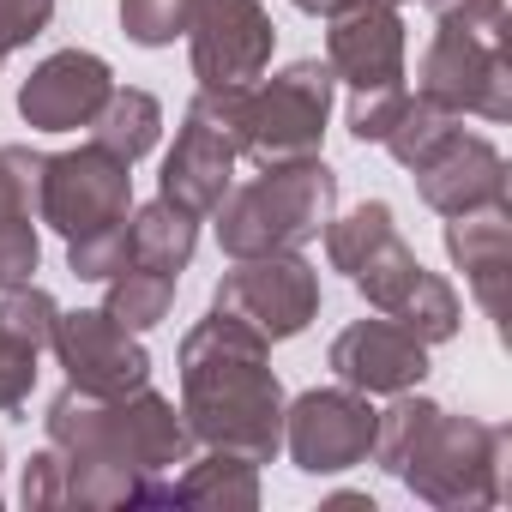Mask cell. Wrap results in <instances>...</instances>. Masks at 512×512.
Here are the masks:
<instances>
[{
    "instance_id": "cell-30",
    "label": "cell",
    "mask_w": 512,
    "mask_h": 512,
    "mask_svg": "<svg viewBox=\"0 0 512 512\" xmlns=\"http://www.w3.org/2000/svg\"><path fill=\"white\" fill-rule=\"evenodd\" d=\"M55 19V0H0V55L37 43Z\"/></svg>"
},
{
    "instance_id": "cell-23",
    "label": "cell",
    "mask_w": 512,
    "mask_h": 512,
    "mask_svg": "<svg viewBox=\"0 0 512 512\" xmlns=\"http://www.w3.org/2000/svg\"><path fill=\"white\" fill-rule=\"evenodd\" d=\"M175 272H157V266H121L115 278H109V296H103V314L115 320V326H127V332H151V326H163L169 320V308H175Z\"/></svg>"
},
{
    "instance_id": "cell-26",
    "label": "cell",
    "mask_w": 512,
    "mask_h": 512,
    "mask_svg": "<svg viewBox=\"0 0 512 512\" xmlns=\"http://www.w3.org/2000/svg\"><path fill=\"white\" fill-rule=\"evenodd\" d=\"M55 320H61V308H55V296H49V290H37V284L0 290V326H7L13 338H25L31 350H49Z\"/></svg>"
},
{
    "instance_id": "cell-36",
    "label": "cell",
    "mask_w": 512,
    "mask_h": 512,
    "mask_svg": "<svg viewBox=\"0 0 512 512\" xmlns=\"http://www.w3.org/2000/svg\"><path fill=\"white\" fill-rule=\"evenodd\" d=\"M0 61H7V55H0Z\"/></svg>"
},
{
    "instance_id": "cell-10",
    "label": "cell",
    "mask_w": 512,
    "mask_h": 512,
    "mask_svg": "<svg viewBox=\"0 0 512 512\" xmlns=\"http://www.w3.org/2000/svg\"><path fill=\"white\" fill-rule=\"evenodd\" d=\"M374 404L356 386H314L284 404V452L302 476H338L374 452Z\"/></svg>"
},
{
    "instance_id": "cell-18",
    "label": "cell",
    "mask_w": 512,
    "mask_h": 512,
    "mask_svg": "<svg viewBox=\"0 0 512 512\" xmlns=\"http://www.w3.org/2000/svg\"><path fill=\"white\" fill-rule=\"evenodd\" d=\"M446 253L464 272V290L476 296V308L506 326V284H512V205H488V211H464L446 217Z\"/></svg>"
},
{
    "instance_id": "cell-4",
    "label": "cell",
    "mask_w": 512,
    "mask_h": 512,
    "mask_svg": "<svg viewBox=\"0 0 512 512\" xmlns=\"http://www.w3.org/2000/svg\"><path fill=\"white\" fill-rule=\"evenodd\" d=\"M326 260H332V272H344L356 284V296L374 314L398 320L410 338H422V344L458 338V320H464L458 290L440 272H428L416 253L404 247L386 199H362L344 217L332 211V223H326Z\"/></svg>"
},
{
    "instance_id": "cell-16",
    "label": "cell",
    "mask_w": 512,
    "mask_h": 512,
    "mask_svg": "<svg viewBox=\"0 0 512 512\" xmlns=\"http://www.w3.org/2000/svg\"><path fill=\"white\" fill-rule=\"evenodd\" d=\"M326 368L338 374V386H356L368 398H392V392H416L428 380V344L380 314V320L344 326L326 350Z\"/></svg>"
},
{
    "instance_id": "cell-29",
    "label": "cell",
    "mask_w": 512,
    "mask_h": 512,
    "mask_svg": "<svg viewBox=\"0 0 512 512\" xmlns=\"http://www.w3.org/2000/svg\"><path fill=\"white\" fill-rule=\"evenodd\" d=\"M404 97H410L404 85H392V91H356V97H350V133H356L362 145H380V139L392 133Z\"/></svg>"
},
{
    "instance_id": "cell-22",
    "label": "cell",
    "mask_w": 512,
    "mask_h": 512,
    "mask_svg": "<svg viewBox=\"0 0 512 512\" xmlns=\"http://www.w3.org/2000/svg\"><path fill=\"white\" fill-rule=\"evenodd\" d=\"M458 133H464V115H452V109H440L434 97L410 91V97H404V109H398V121H392V133H386L380 145H386L410 175H416V169H422V163H434Z\"/></svg>"
},
{
    "instance_id": "cell-17",
    "label": "cell",
    "mask_w": 512,
    "mask_h": 512,
    "mask_svg": "<svg viewBox=\"0 0 512 512\" xmlns=\"http://www.w3.org/2000/svg\"><path fill=\"white\" fill-rule=\"evenodd\" d=\"M416 193L422 205H434L440 217H464V211H488V205H512V175L494 139L482 133H458L434 163L416 169Z\"/></svg>"
},
{
    "instance_id": "cell-6",
    "label": "cell",
    "mask_w": 512,
    "mask_h": 512,
    "mask_svg": "<svg viewBox=\"0 0 512 512\" xmlns=\"http://www.w3.org/2000/svg\"><path fill=\"white\" fill-rule=\"evenodd\" d=\"M338 79L326 61H290L272 79H253L247 91H223V121L235 133V151L260 169L320 157L326 121H332Z\"/></svg>"
},
{
    "instance_id": "cell-7",
    "label": "cell",
    "mask_w": 512,
    "mask_h": 512,
    "mask_svg": "<svg viewBox=\"0 0 512 512\" xmlns=\"http://www.w3.org/2000/svg\"><path fill=\"white\" fill-rule=\"evenodd\" d=\"M133 211V163L115 157L109 145L85 139L73 151L43 157L37 175V217L61 235V241H85L97 229L127 223Z\"/></svg>"
},
{
    "instance_id": "cell-20",
    "label": "cell",
    "mask_w": 512,
    "mask_h": 512,
    "mask_svg": "<svg viewBox=\"0 0 512 512\" xmlns=\"http://www.w3.org/2000/svg\"><path fill=\"white\" fill-rule=\"evenodd\" d=\"M127 241H133V266H157V272H187L193 247H199V217H187L181 205H169L163 193L139 211H127Z\"/></svg>"
},
{
    "instance_id": "cell-15",
    "label": "cell",
    "mask_w": 512,
    "mask_h": 512,
    "mask_svg": "<svg viewBox=\"0 0 512 512\" xmlns=\"http://www.w3.org/2000/svg\"><path fill=\"white\" fill-rule=\"evenodd\" d=\"M109 91H115V73H109L103 55L61 49V55L37 61L31 79L19 85V115L37 133H79V127L97 121V109L109 103Z\"/></svg>"
},
{
    "instance_id": "cell-9",
    "label": "cell",
    "mask_w": 512,
    "mask_h": 512,
    "mask_svg": "<svg viewBox=\"0 0 512 512\" xmlns=\"http://www.w3.org/2000/svg\"><path fill=\"white\" fill-rule=\"evenodd\" d=\"M211 308L235 314L266 344H284V338H302L314 326V314H320V272L302 260V253H253V260H235L217 278Z\"/></svg>"
},
{
    "instance_id": "cell-2",
    "label": "cell",
    "mask_w": 512,
    "mask_h": 512,
    "mask_svg": "<svg viewBox=\"0 0 512 512\" xmlns=\"http://www.w3.org/2000/svg\"><path fill=\"white\" fill-rule=\"evenodd\" d=\"M181 416L199 446L272 464L284 452V380L272 368V344L211 308L181 338Z\"/></svg>"
},
{
    "instance_id": "cell-24",
    "label": "cell",
    "mask_w": 512,
    "mask_h": 512,
    "mask_svg": "<svg viewBox=\"0 0 512 512\" xmlns=\"http://www.w3.org/2000/svg\"><path fill=\"white\" fill-rule=\"evenodd\" d=\"M199 0H121V31L139 49H169L175 37H187Z\"/></svg>"
},
{
    "instance_id": "cell-21",
    "label": "cell",
    "mask_w": 512,
    "mask_h": 512,
    "mask_svg": "<svg viewBox=\"0 0 512 512\" xmlns=\"http://www.w3.org/2000/svg\"><path fill=\"white\" fill-rule=\"evenodd\" d=\"M91 139H97V145H109L115 157L139 163V157H151V151H157V139H163V103H157L151 91L115 85V91H109V103H103V109H97V121H91Z\"/></svg>"
},
{
    "instance_id": "cell-32",
    "label": "cell",
    "mask_w": 512,
    "mask_h": 512,
    "mask_svg": "<svg viewBox=\"0 0 512 512\" xmlns=\"http://www.w3.org/2000/svg\"><path fill=\"white\" fill-rule=\"evenodd\" d=\"M428 13L458 31H512L506 0H428Z\"/></svg>"
},
{
    "instance_id": "cell-8",
    "label": "cell",
    "mask_w": 512,
    "mask_h": 512,
    "mask_svg": "<svg viewBox=\"0 0 512 512\" xmlns=\"http://www.w3.org/2000/svg\"><path fill=\"white\" fill-rule=\"evenodd\" d=\"M416 91L452 115L512 121V31H458L440 25L422 49Z\"/></svg>"
},
{
    "instance_id": "cell-28",
    "label": "cell",
    "mask_w": 512,
    "mask_h": 512,
    "mask_svg": "<svg viewBox=\"0 0 512 512\" xmlns=\"http://www.w3.org/2000/svg\"><path fill=\"white\" fill-rule=\"evenodd\" d=\"M37 362H43V350H31L25 338H13L7 326H0V410H19L31 398Z\"/></svg>"
},
{
    "instance_id": "cell-25",
    "label": "cell",
    "mask_w": 512,
    "mask_h": 512,
    "mask_svg": "<svg viewBox=\"0 0 512 512\" xmlns=\"http://www.w3.org/2000/svg\"><path fill=\"white\" fill-rule=\"evenodd\" d=\"M37 175H43V151L0 145V223L37 217Z\"/></svg>"
},
{
    "instance_id": "cell-13",
    "label": "cell",
    "mask_w": 512,
    "mask_h": 512,
    "mask_svg": "<svg viewBox=\"0 0 512 512\" xmlns=\"http://www.w3.org/2000/svg\"><path fill=\"white\" fill-rule=\"evenodd\" d=\"M49 350L67 368V386L91 392V398H127L139 386H151V356L139 344V332L115 326L103 308H79L55 320Z\"/></svg>"
},
{
    "instance_id": "cell-34",
    "label": "cell",
    "mask_w": 512,
    "mask_h": 512,
    "mask_svg": "<svg viewBox=\"0 0 512 512\" xmlns=\"http://www.w3.org/2000/svg\"><path fill=\"white\" fill-rule=\"evenodd\" d=\"M0 470H7V452H0ZM0 500H7V488H0Z\"/></svg>"
},
{
    "instance_id": "cell-33",
    "label": "cell",
    "mask_w": 512,
    "mask_h": 512,
    "mask_svg": "<svg viewBox=\"0 0 512 512\" xmlns=\"http://www.w3.org/2000/svg\"><path fill=\"white\" fill-rule=\"evenodd\" d=\"M290 7H296V13H314V19H332V13L350 7V0H290Z\"/></svg>"
},
{
    "instance_id": "cell-11",
    "label": "cell",
    "mask_w": 512,
    "mask_h": 512,
    "mask_svg": "<svg viewBox=\"0 0 512 512\" xmlns=\"http://www.w3.org/2000/svg\"><path fill=\"white\" fill-rule=\"evenodd\" d=\"M187 49H193L199 91H247L272 67L278 25L260 0H199L187 25Z\"/></svg>"
},
{
    "instance_id": "cell-5",
    "label": "cell",
    "mask_w": 512,
    "mask_h": 512,
    "mask_svg": "<svg viewBox=\"0 0 512 512\" xmlns=\"http://www.w3.org/2000/svg\"><path fill=\"white\" fill-rule=\"evenodd\" d=\"M338 211V169L320 157L272 163L217 199V247L229 260H253V253H302L314 235H326Z\"/></svg>"
},
{
    "instance_id": "cell-14",
    "label": "cell",
    "mask_w": 512,
    "mask_h": 512,
    "mask_svg": "<svg viewBox=\"0 0 512 512\" xmlns=\"http://www.w3.org/2000/svg\"><path fill=\"white\" fill-rule=\"evenodd\" d=\"M326 67L338 85L350 91H392L404 85V19L398 7H380V0H350L344 13L326 19Z\"/></svg>"
},
{
    "instance_id": "cell-27",
    "label": "cell",
    "mask_w": 512,
    "mask_h": 512,
    "mask_svg": "<svg viewBox=\"0 0 512 512\" xmlns=\"http://www.w3.org/2000/svg\"><path fill=\"white\" fill-rule=\"evenodd\" d=\"M37 266H43V241H37V223H0V290H19V284H37Z\"/></svg>"
},
{
    "instance_id": "cell-31",
    "label": "cell",
    "mask_w": 512,
    "mask_h": 512,
    "mask_svg": "<svg viewBox=\"0 0 512 512\" xmlns=\"http://www.w3.org/2000/svg\"><path fill=\"white\" fill-rule=\"evenodd\" d=\"M19 500L25 506H67V464H61V452L55 446H43L31 464H25V482H19Z\"/></svg>"
},
{
    "instance_id": "cell-1",
    "label": "cell",
    "mask_w": 512,
    "mask_h": 512,
    "mask_svg": "<svg viewBox=\"0 0 512 512\" xmlns=\"http://www.w3.org/2000/svg\"><path fill=\"white\" fill-rule=\"evenodd\" d=\"M43 428L67 464V506H163V482L193 452L187 416L151 386L127 398L67 386L55 392Z\"/></svg>"
},
{
    "instance_id": "cell-12",
    "label": "cell",
    "mask_w": 512,
    "mask_h": 512,
    "mask_svg": "<svg viewBox=\"0 0 512 512\" xmlns=\"http://www.w3.org/2000/svg\"><path fill=\"white\" fill-rule=\"evenodd\" d=\"M235 133L223 121V91H199L181 115V133H175V151L163 157V199L181 205L187 217H211L217 199L229 193V175H235Z\"/></svg>"
},
{
    "instance_id": "cell-19",
    "label": "cell",
    "mask_w": 512,
    "mask_h": 512,
    "mask_svg": "<svg viewBox=\"0 0 512 512\" xmlns=\"http://www.w3.org/2000/svg\"><path fill=\"white\" fill-rule=\"evenodd\" d=\"M163 506H260V464L205 446V458H187L181 476L163 482Z\"/></svg>"
},
{
    "instance_id": "cell-35",
    "label": "cell",
    "mask_w": 512,
    "mask_h": 512,
    "mask_svg": "<svg viewBox=\"0 0 512 512\" xmlns=\"http://www.w3.org/2000/svg\"><path fill=\"white\" fill-rule=\"evenodd\" d=\"M380 7H404V0H380Z\"/></svg>"
},
{
    "instance_id": "cell-3",
    "label": "cell",
    "mask_w": 512,
    "mask_h": 512,
    "mask_svg": "<svg viewBox=\"0 0 512 512\" xmlns=\"http://www.w3.org/2000/svg\"><path fill=\"white\" fill-rule=\"evenodd\" d=\"M506 428L458 416L434 398L392 392V404L374 416V464L398 476L422 506L458 512V506H500L506 500Z\"/></svg>"
}]
</instances>
